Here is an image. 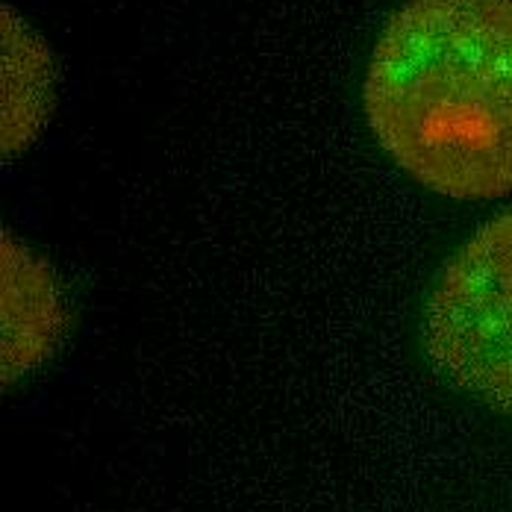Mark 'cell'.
Wrapping results in <instances>:
<instances>
[{
  "label": "cell",
  "mask_w": 512,
  "mask_h": 512,
  "mask_svg": "<svg viewBox=\"0 0 512 512\" xmlns=\"http://www.w3.org/2000/svg\"><path fill=\"white\" fill-rule=\"evenodd\" d=\"M380 148L421 186L512 192V0H410L383 27L362 86Z\"/></svg>",
  "instance_id": "obj_1"
},
{
  "label": "cell",
  "mask_w": 512,
  "mask_h": 512,
  "mask_svg": "<svg viewBox=\"0 0 512 512\" xmlns=\"http://www.w3.org/2000/svg\"><path fill=\"white\" fill-rule=\"evenodd\" d=\"M421 333L439 377L512 415V212L483 224L451 256Z\"/></svg>",
  "instance_id": "obj_2"
},
{
  "label": "cell",
  "mask_w": 512,
  "mask_h": 512,
  "mask_svg": "<svg viewBox=\"0 0 512 512\" xmlns=\"http://www.w3.org/2000/svg\"><path fill=\"white\" fill-rule=\"evenodd\" d=\"M62 304L51 268L3 236V383L51 357L62 336Z\"/></svg>",
  "instance_id": "obj_3"
},
{
  "label": "cell",
  "mask_w": 512,
  "mask_h": 512,
  "mask_svg": "<svg viewBox=\"0 0 512 512\" xmlns=\"http://www.w3.org/2000/svg\"><path fill=\"white\" fill-rule=\"evenodd\" d=\"M6 33V103H3V151L15 154L39 133L51 101V62L48 51L27 33V27L3 9Z\"/></svg>",
  "instance_id": "obj_4"
}]
</instances>
